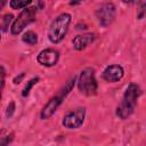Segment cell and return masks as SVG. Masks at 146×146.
I'll use <instances>...</instances> for the list:
<instances>
[{
    "label": "cell",
    "mask_w": 146,
    "mask_h": 146,
    "mask_svg": "<svg viewBox=\"0 0 146 146\" xmlns=\"http://www.w3.org/2000/svg\"><path fill=\"white\" fill-rule=\"evenodd\" d=\"M140 95H141V90L139 86H137L136 83H130L123 95L122 102L116 108V115L122 120H125L128 116H130L135 111L137 99L139 98Z\"/></svg>",
    "instance_id": "obj_1"
},
{
    "label": "cell",
    "mask_w": 146,
    "mask_h": 146,
    "mask_svg": "<svg viewBox=\"0 0 146 146\" xmlns=\"http://www.w3.org/2000/svg\"><path fill=\"white\" fill-rule=\"evenodd\" d=\"M71 15L67 13H63L58 15L50 24L48 31V38L52 43H59L66 35L68 31V26L71 23Z\"/></svg>",
    "instance_id": "obj_2"
},
{
    "label": "cell",
    "mask_w": 146,
    "mask_h": 146,
    "mask_svg": "<svg viewBox=\"0 0 146 146\" xmlns=\"http://www.w3.org/2000/svg\"><path fill=\"white\" fill-rule=\"evenodd\" d=\"M79 91L86 96H94L97 92V81L95 78V70L86 67L81 71L78 80Z\"/></svg>",
    "instance_id": "obj_3"
},
{
    "label": "cell",
    "mask_w": 146,
    "mask_h": 146,
    "mask_svg": "<svg viewBox=\"0 0 146 146\" xmlns=\"http://www.w3.org/2000/svg\"><path fill=\"white\" fill-rule=\"evenodd\" d=\"M35 13H36V7H26V8H24L10 26L11 34L13 35L19 34L29 24H31L34 21Z\"/></svg>",
    "instance_id": "obj_4"
},
{
    "label": "cell",
    "mask_w": 146,
    "mask_h": 146,
    "mask_svg": "<svg viewBox=\"0 0 146 146\" xmlns=\"http://www.w3.org/2000/svg\"><path fill=\"white\" fill-rule=\"evenodd\" d=\"M116 9L112 2H104L96 9V17L103 27H107L115 18Z\"/></svg>",
    "instance_id": "obj_5"
},
{
    "label": "cell",
    "mask_w": 146,
    "mask_h": 146,
    "mask_svg": "<svg viewBox=\"0 0 146 146\" xmlns=\"http://www.w3.org/2000/svg\"><path fill=\"white\" fill-rule=\"evenodd\" d=\"M86 117V108L84 107H79L74 111L68 112L64 117H63V125L67 129H78L83 124Z\"/></svg>",
    "instance_id": "obj_6"
},
{
    "label": "cell",
    "mask_w": 146,
    "mask_h": 146,
    "mask_svg": "<svg viewBox=\"0 0 146 146\" xmlns=\"http://www.w3.org/2000/svg\"><path fill=\"white\" fill-rule=\"evenodd\" d=\"M64 98H65V96H64L60 91H59L56 96L51 97V98L47 102V104L42 107L41 113H40V117H41L42 120H47V119L51 117L52 114L57 111V108H58L59 105L62 104V102L64 100Z\"/></svg>",
    "instance_id": "obj_7"
},
{
    "label": "cell",
    "mask_w": 146,
    "mask_h": 146,
    "mask_svg": "<svg viewBox=\"0 0 146 146\" xmlns=\"http://www.w3.org/2000/svg\"><path fill=\"white\" fill-rule=\"evenodd\" d=\"M58 59H59V52L52 48H47V49L41 50L36 57L38 63L46 67L56 65Z\"/></svg>",
    "instance_id": "obj_8"
},
{
    "label": "cell",
    "mask_w": 146,
    "mask_h": 146,
    "mask_svg": "<svg viewBox=\"0 0 146 146\" xmlns=\"http://www.w3.org/2000/svg\"><path fill=\"white\" fill-rule=\"evenodd\" d=\"M124 75V70L121 65L113 64L107 66L103 72V79L110 83H114L120 81Z\"/></svg>",
    "instance_id": "obj_9"
},
{
    "label": "cell",
    "mask_w": 146,
    "mask_h": 146,
    "mask_svg": "<svg viewBox=\"0 0 146 146\" xmlns=\"http://www.w3.org/2000/svg\"><path fill=\"white\" fill-rule=\"evenodd\" d=\"M96 39L95 33H84V34H79L72 40V44L74 49L76 50H83L86 49L89 44H91Z\"/></svg>",
    "instance_id": "obj_10"
},
{
    "label": "cell",
    "mask_w": 146,
    "mask_h": 146,
    "mask_svg": "<svg viewBox=\"0 0 146 146\" xmlns=\"http://www.w3.org/2000/svg\"><path fill=\"white\" fill-rule=\"evenodd\" d=\"M22 40L27 43V44H31V46H34L36 42H38V34L34 33L33 31H27L23 34L22 36Z\"/></svg>",
    "instance_id": "obj_11"
},
{
    "label": "cell",
    "mask_w": 146,
    "mask_h": 146,
    "mask_svg": "<svg viewBox=\"0 0 146 146\" xmlns=\"http://www.w3.org/2000/svg\"><path fill=\"white\" fill-rule=\"evenodd\" d=\"M38 81H39V78H33V79H31L30 81H27V83L25 84V87H24V89H23V91H22V96H23V97H27V96L30 95L31 89L33 88V86H34L35 83H38Z\"/></svg>",
    "instance_id": "obj_12"
},
{
    "label": "cell",
    "mask_w": 146,
    "mask_h": 146,
    "mask_svg": "<svg viewBox=\"0 0 146 146\" xmlns=\"http://www.w3.org/2000/svg\"><path fill=\"white\" fill-rule=\"evenodd\" d=\"M31 3V0H27V1H18V0H11L9 2L10 7L13 9H24L26 8Z\"/></svg>",
    "instance_id": "obj_13"
},
{
    "label": "cell",
    "mask_w": 146,
    "mask_h": 146,
    "mask_svg": "<svg viewBox=\"0 0 146 146\" xmlns=\"http://www.w3.org/2000/svg\"><path fill=\"white\" fill-rule=\"evenodd\" d=\"M11 21H13V15H11V14H6V15L3 16L2 22H1V31H2V32H6V31L8 30V27H9V25H10Z\"/></svg>",
    "instance_id": "obj_14"
},
{
    "label": "cell",
    "mask_w": 146,
    "mask_h": 146,
    "mask_svg": "<svg viewBox=\"0 0 146 146\" xmlns=\"http://www.w3.org/2000/svg\"><path fill=\"white\" fill-rule=\"evenodd\" d=\"M14 138V133L13 132H6V131H2V135H1V146H8V144L13 140Z\"/></svg>",
    "instance_id": "obj_15"
},
{
    "label": "cell",
    "mask_w": 146,
    "mask_h": 146,
    "mask_svg": "<svg viewBox=\"0 0 146 146\" xmlns=\"http://www.w3.org/2000/svg\"><path fill=\"white\" fill-rule=\"evenodd\" d=\"M15 112V103L14 102H10L8 107H7V112H6V116L7 117H10Z\"/></svg>",
    "instance_id": "obj_16"
},
{
    "label": "cell",
    "mask_w": 146,
    "mask_h": 146,
    "mask_svg": "<svg viewBox=\"0 0 146 146\" xmlns=\"http://www.w3.org/2000/svg\"><path fill=\"white\" fill-rule=\"evenodd\" d=\"M146 14V3H143V6L139 8V13H138V18H143V16Z\"/></svg>",
    "instance_id": "obj_17"
},
{
    "label": "cell",
    "mask_w": 146,
    "mask_h": 146,
    "mask_svg": "<svg viewBox=\"0 0 146 146\" xmlns=\"http://www.w3.org/2000/svg\"><path fill=\"white\" fill-rule=\"evenodd\" d=\"M5 76H6V71H5V67L1 66V88L2 89L5 87Z\"/></svg>",
    "instance_id": "obj_18"
},
{
    "label": "cell",
    "mask_w": 146,
    "mask_h": 146,
    "mask_svg": "<svg viewBox=\"0 0 146 146\" xmlns=\"http://www.w3.org/2000/svg\"><path fill=\"white\" fill-rule=\"evenodd\" d=\"M24 75H25L24 73H21V74H19V76H16V78L14 79V83H15V84H17V83H19V82L22 81V79L24 78Z\"/></svg>",
    "instance_id": "obj_19"
}]
</instances>
